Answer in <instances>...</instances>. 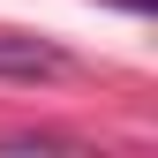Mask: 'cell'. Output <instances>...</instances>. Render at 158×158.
I'll return each mask as SVG.
<instances>
[{
    "label": "cell",
    "mask_w": 158,
    "mask_h": 158,
    "mask_svg": "<svg viewBox=\"0 0 158 158\" xmlns=\"http://www.w3.org/2000/svg\"><path fill=\"white\" fill-rule=\"evenodd\" d=\"M68 60L45 45V38H23V30H0V75L8 83H45V75H60Z\"/></svg>",
    "instance_id": "obj_1"
}]
</instances>
